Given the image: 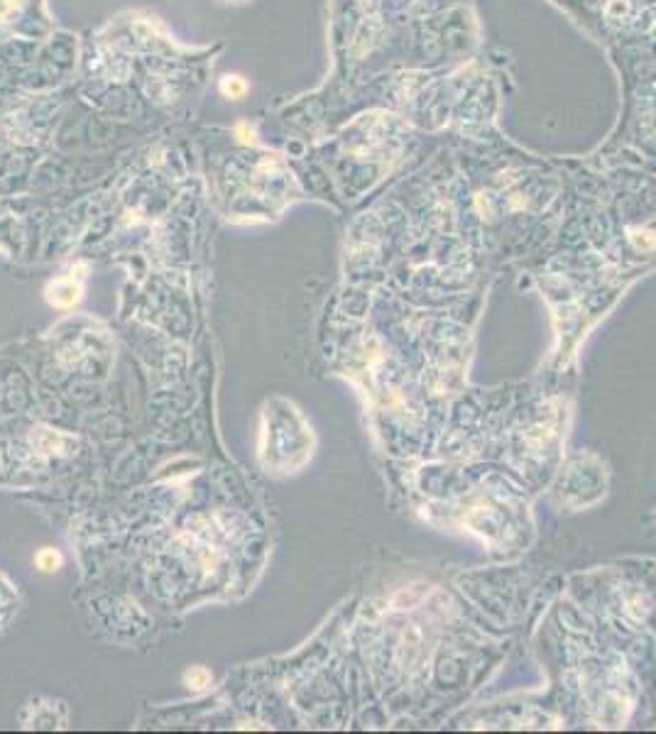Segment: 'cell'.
I'll use <instances>...</instances> for the list:
<instances>
[{"label": "cell", "instance_id": "5", "mask_svg": "<svg viewBox=\"0 0 656 734\" xmlns=\"http://www.w3.org/2000/svg\"><path fill=\"white\" fill-rule=\"evenodd\" d=\"M238 135H240V139H242V142H253L255 130H253V128L248 130V125L242 123V125H238Z\"/></svg>", "mask_w": 656, "mask_h": 734}, {"label": "cell", "instance_id": "3", "mask_svg": "<svg viewBox=\"0 0 656 734\" xmlns=\"http://www.w3.org/2000/svg\"><path fill=\"white\" fill-rule=\"evenodd\" d=\"M37 563H39V568H42V570H54L61 563V556H59V553H54V551H42L37 556Z\"/></svg>", "mask_w": 656, "mask_h": 734}, {"label": "cell", "instance_id": "4", "mask_svg": "<svg viewBox=\"0 0 656 734\" xmlns=\"http://www.w3.org/2000/svg\"><path fill=\"white\" fill-rule=\"evenodd\" d=\"M189 683H194V688L199 690V688H204L209 683V673L204 668H196L194 673H189Z\"/></svg>", "mask_w": 656, "mask_h": 734}, {"label": "cell", "instance_id": "1", "mask_svg": "<svg viewBox=\"0 0 656 734\" xmlns=\"http://www.w3.org/2000/svg\"><path fill=\"white\" fill-rule=\"evenodd\" d=\"M79 294H81V287L74 284L71 279H59V282H54L47 289V299L54 306H71L74 301H79Z\"/></svg>", "mask_w": 656, "mask_h": 734}, {"label": "cell", "instance_id": "2", "mask_svg": "<svg viewBox=\"0 0 656 734\" xmlns=\"http://www.w3.org/2000/svg\"><path fill=\"white\" fill-rule=\"evenodd\" d=\"M221 91L231 98H240L242 93L248 91V84L242 81V76H226L221 84Z\"/></svg>", "mask_w": 656, "mask_h": 734}]
</instances>
